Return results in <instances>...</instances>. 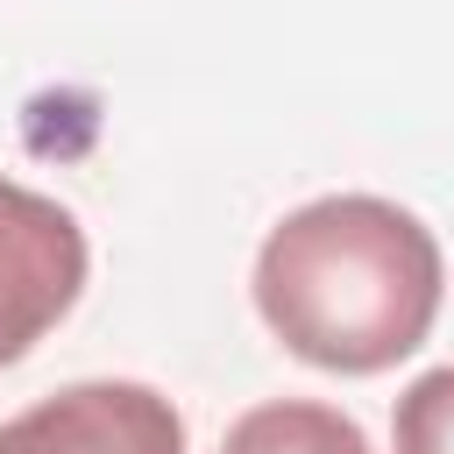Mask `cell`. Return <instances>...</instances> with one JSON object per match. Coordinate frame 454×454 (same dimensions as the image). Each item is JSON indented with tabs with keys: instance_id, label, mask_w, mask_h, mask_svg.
<instances>
[{
	"instance_id": "1",
	"label": "cell",
	"mask_w": 454,
	"mask_h": 454,
	"mask_svg": "<svg viewBox=\"0 0 454 454\" xmlns=\"http://www.w3.org/2000/svg\"><path fill=\"white\" fill-rule=\"evenodd\" d=\"M255 312L298 362L326 376H376L440 319V241L390 199H312L262 234Z\"/></svg>"
},
{
	"instance_id": "2",
	"label": "cell",
	"mask_w": 454,
	"mask_h": 454,
	"mask_svg": "<svg viewBox=\"0 0 454 454\" xmlns=\"http://www.w3.org/2000/svg\"><path fill=\"white\" fill-rule=\"evenodd\" d=\"M85 262V227L57 199L0 177V369L21 362L78 305Z\"/></svg>"
},
{
	"instance_id": "4",
	"label": "cell",
	"mask_w": 454,
	"mask_h": 454,
	"mask_svg": "<svg viewBox=\"0 0 454 454\" xmlns=\"http://www.w3.org/2000/svg\"><path fill=\"white\" fill-rule=\"evenodd\" d=\"M220 454H369V433L333 404L277 397V404L241 411L220 440Z\"/></svg>"
},
{
	"instance_id": "3",
	"label": "cell",
	"mask_w": 454,
	"mask_h": 454,
	"mask_svg": "<svg viewBox=\"0 0 454 454\" xmlns=\"http://www.w3.org/2000/svg\"><path fill=\"white\" fill-rule=\"evenodd\" d=\"M0 454H184V419L163 390L92 376L0 426Z\"/></svg>"
},
{
	"instance_id": "5",
	"label": "cell",
	"mask_w": 454,
	"mask_h": 454,
	"mask_svg": "<svg viewBox=\"0 0 454 454\" xmlns=\"http://www.w3.org/2000/svg\"><path fill=\"white\" fill-rule=\"evenodd\" d=\"M397 454H454V369H426L397 397Z\"/></svg>"
}]
</instances>
